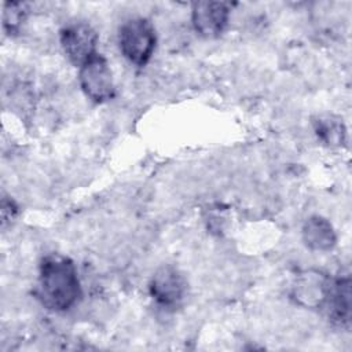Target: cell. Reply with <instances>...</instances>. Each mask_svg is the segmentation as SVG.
<instances>
[{"mask_svg":"<svg viewBox=\"0 0 352 352\" xmlns=\"http://www.w3.org/2000/svg\"><path fill=\"white\" fill-rule=\"evenodd\" d=\"M150 296L164 308L177 307L187 292V282L183 274L173 265L165 264L155 270L148 283Z\"/></svg>","mask_w":352,"mask_h":352,"instance_id":"obj_6","label":"cell"},{"mask_svg":"<svg viewBox=\"0 0 352 352\" xmlns=\"http://www.w3.org/2000/svg\"><path fill=\"white\" fill-rule=\"evenodd\" d=\"M331 278L319 270L300 272L293 285L290 296L293 301L307 309H322L329 296Z\"/></svg>","mask_w":352,"mask_h":352,"instance_id":"obj_5","label":"cell"},{"mask_svg":"<svg viewBox=\"0 0 352 352\" xmlns=\"http://www.w3.org/2000/svg\"><path fill=\"white\" fill-rule=\"evenodd\" d=\"M323 309H326L329 319L334 324L340 327L349 326L351 312H352V294H351L349 276L331 278L329 296Z\"/></svg>","mask_w":352,"mask_h":352,"instance_id":"obj_8","label":"cell"},{"mask_svg":"<svg viewBox=\"0 0 352 352\" xmlns=\"http://www.w3.org/2000/svg\"><path fill=\"white\" fill-rule=\"evenodd\" d=\"M18 214V206L15 205V202L8 198V197H4L1 199V223H3V227H6L7 223H11L15 216Z\"/></svg>","mask_w":352,"mask_h":352,"instance_id":"obj_12","label":"cell"},{"mask_svg":"<svg viewBox=\"0 0 352 352\" xmlns=\"http://www.w3.org/2000/svg\"><path fill=\"white\" fill-rule=\"evenodd\" d=\"M59 40L66 58L78 67L98 54V33L87 22L67 23L60 29Z\"/></svg>","mask_w":352,"mask_h":352,"instance_id":"obj_4","label":"cell"},{"mask_svg":"<svg viewBox=\"0 0 352 352\" xmlns=\"http://www.w3.org/2000/svg\"><path fill=\"white\" fill-rule=\"evenodd\" d=\"M230 12V3L197 1L191 8V22L194 30L205 38H216L227 28Z\"/></svg>","mask_w":352,"mask_h":352,"instance_id":"obj_7","label":"cell"},{"mask_svg":"<svg viewBox=\"0 0 352 352\" xmlns=\"http://www.w3.org/2000/svg\"><path fill=\"white\" fill-rule=\"evenodd\" d=\"M314 131L318 139L330 147H338L345 143L346 129L342 120L334 114H320L312 120Z\"/></svg>","mask_w":352,"mask_h":352,"instance_id":"obj_10","label":"cell"},{"mask_svg":"<svg viewBox=\"0 0 352 352\" xmlns=\"http://www.w3.org/2000/svg\"><path fill=\"white\" fill-rule=\"evenodd\" d=\"M81 297L77 268L72 258L52 253L38 267V298L51 311H69Z\"/></svg>","mask_w":352,"mask_h":352,"instance_id":"obj_1","label":"cell"},{"mask_svg":"<svg viewBox=\"0 0 352 352\" xmlns=\"http://www.w3.org/2000/svg\"><path fill=\"white\" fill-rule=\"evenodd\" d=\"M78 82L85 96L95 103H103L116 96L111 69L100 54L94 55L78 67Z\"/></svg>","mask_w":352,"mask_h":352,"instance_id":"obj_3","label":"cell"},{"mask_svg":"<svg viewBox=\"0 0 352 352\" xmlns=\"http://www.w3.org/2000/svg\"><path fill=\"white\" fill-rule=\"evenodd\" d=\"M29 14V6L22 1H6L3 4V29L8 36L21 30Z\"/></svg>","mask_w":352,"mask_h":352,"instance_id":"obj_11","label":"cell"},{"mask_svg":"<svg viewBox=\"0 0 352 352\" xmlns=\"http://www.w3.org/2000/svg\"><path fill=\"white\" fill-rule=\"evenodd\" d=\"M302 241L305 246L315 252H327L337 242L336 231L331 223L322 216H311L302 226Z\"/></svg>","mask_w":352,"mask_h":352,"instance_id":"obj_9","label":"cell"},{"mask_svg":"<svg viewBox=\"0 0 352 352\" xmlns=\"http://www.w3.org/2000/svg\"><path fill=\"white\" fill-rule=\"evenodd\" d=\"M155 29L146 18H132L122 23L118 32L120 51L131 63L144 66L155 48Z\"/></svg>","mask_w":352,"mask_h":352,"instance_id":"obj_2","label":"cell"}]
</instances>
